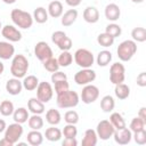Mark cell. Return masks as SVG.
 Instances as JSON below:
<instances>
[{
	"instance_id": "obj_56",
	"label": "cell",
	"mask_w": 146,
	"mask_h": 146,
	"mask_svg": "<svg viewBox=\"0 0 146 146\" xmlns=\"http://www.w3.org/2000/svg\"><path fill=\"white\" fill-rule=\"evenodd\" d=\"M1 29H2V24H1V21H0V31H1Z\"/></svg>"
},
{
	"instance_id": "obj_27",
	"label": "cell",
	"mask_w": 146,
	"mask_h": 146,
	"mask_svg": "<svg viewBox=\"0 0 146 146\" xmlns=\"http://www.w3.org/2000/svg\"><path fill=\"white\" fill-rule=\"evenodd\" d=\"M114 94L116 96V98L124 100L130 96V87L125 83H117L115 84V89H114Z\"/></svg>"
},
{
	"instance_id": "obj_52",
	"label": "cell",
	"mask_w": 146,
	"mask_h": 146,
	"mask_svg": "<svg viewBox=\"0 0 146 146\" xmlns=\"http://www.w3.org/2000/svg\"><path fill=\"white\" fill-rule=\"evenodd\" d=\"M6 128H7V124H6V121H5V120H2V119H0V133H2V132H5V130H6Z\"/></svg>"
},
{
	"instance_id": "obj_53",
	"label": "cell",
	"mask_w": 146,
	"mask_h": 146,
	"mask_svg": "<svg viewBox=\"0 0 146 146\" xmlns=\"http://www.w3.org/2000/svg\"><path fill=\"white\" fill-rule=\"evenodd\" d=\"M3 71H5V65H3V63L0 60V76H1V74L3 73Z\"/></svg>"
},
{
	"instance_id": "obj_47",
	"label": "cell",
	"mask_w": 146,
	"mask_h": 146,
	"mask_svg": "<svg viewBox=\"0 0 146 146\" xmlns=\"http://www.w3.org/2000/svg\"><path fill=\"white\" fill-rule=\"evenodd\" d=\"M136 81H137V84H138L139 87H141V88L146 87V73H145V72L139 73V74L137 75Z\"/></svg>"
},
{
	"instance_id": "obj_18",
	"label": "cell",
	"mask_w": 146,
	"mask_h": 146,
	"mask_svg": "<svg viewBox=\"0 0 146 146\" xmlns=\"http://www.w3.org/2000/svg\"><path fill=\"white\" fill-rule=\"evenodd\" d=\"M15 55V47L9 41H0V59L8 60Z\"/></svg>"
},
{
	"instance_id": "obj_2",
	"label": "cell",
	"mask_w": 146,
	"mask_h": 146,
	"mask_svg": "<svg viewBox=\"0 0 146 146\" xmlns=\"http://www.w3.org/2000/svg\"><path fill=\"white\" fill-rule=\"evenodd\" d=\"M10 18L13 21V23L15 24V26L23 29V30H27L33 25V16L22 9H13L10 13Z\"/></svg>"
},
{
	"instance_id": "obj_1",
	"label": "cell",
	"mask_w": 146,
	"mask_h": 146,
	"mask_svg": "<svg viewBox=\"0 0 146 146\" xmlns=\"http://www.w3.org/2000/svg\"><path fill=\"white\" fill-rule=\"evenodd\" d=\"M29 66H30L29 60L24 55H22V54L14 55L11 65H10V73L13 74L14 78L22 79L26 75V73L29 71Z\"/></svg>"
},
{
	"instance_id": "obj_19",
	"label": "cell",
	"mask_w": 146,
	"mask_h": 146,
	"mask_svg": "<svg viewBox=\"0 0 146 146\" xmlns=\"http://www.w3.org/2000/svg\"><path fill=\"white\" fill-rule=\"evenodd\" d=\"M82 16H83V19L89 24H95L99 21V11L94 6H88L83 10Z\"/></svg>"
},
{
	"instance_id": "obj_29",
	"label": "cell",
	"mask_w": 146,
	"mask_h": 146,
	"mask_svg": "<svg viewBox=\"0 0 146 146\" xmlns=\"http://www.w3.org/2000/svg\"><path fill=\"white\" fill-rule=\"evenodd\" d=\"M22 84H23V88L27 91H33L36 89L38 84H39V80L35 75H25L23 78V81H22Z\"/></svg>"
},
{
	"instance_id": "obj_3",
	"label": "cell",
	"mask_w": 146,
	"mask_h": 146,
	"mask_svg": "<svg viewBox=\"0 0 146 146\" xmlns=\"http://www.w3.org/2000/svg\"><path fill=\"white\" fill-rule=\"evenodd\" d=\"M79 102H80V96L78 95V92L70 89L66 90L65 92L57 95L56 98V104L59 108H73L78 106Z\"/></svg>"
},
{
	"instance_id": "obj_43",
	"label": "cell",
	"mask_w": 146,
	"mask_h": 146,
	"mask_svg": "<svg viewBox=\"0 0 146 146\" xmlns=\"http://www.w3.org/2000/svg\"><path fill=\"white\" fill-rule=\"evenodd\" d=\"M79 114L76 111H73V110H70L67 111L65 114H64V121L66 123H70V124H76L79 122Z\"/></svg>"
},
{
	"instance_id": "obj_49",
	"label": "cell",
	"mask_w": 146,
	"mask_h": 146,
	"mask_svg": "<svg viewBox=\"0 0 146 146\" xmlns=\"http://www.w3.org/2000/svg\"><path fill=\"white\" fill-rule=\"evenodd\" d=\"M65 2H66L67 6H70L72 8H75L82 2V0H65Z\"/></svg>"
},
{
	"instance_id": "obj_48",
	"label": "cell",
	"mask_w": 146,
	"mask_h": 146,
	"mask_svg": "<svg viewBox=\"0 0 146 146\" xmlns=\"http://www.w3.org/2000/svg\"><path fill=\"white\" fill-rule=\"evenodd\" d=\"M63 146H76L78 145V140L76 138H64V140L62 141Z\"/></svg>"
},
{
	"instance_id": "obj_32",
	"label": "cell",
	"mask_w": 146,
	"mask_h": 146,
	"mask_svg": "<svg viewBox=\"0 0 146 146\" xmlns=\"http://www.w3.org/2000/svg\"><path fill=\"white\" fill-rule=\"evenodd\" d=\"M115 107V100L111 95H106L100 99V108L105 113H110Z\"/></svg>"
},
{
	"instance_id": "obj_17",
	"label": "cell",
	"mask_w": 146,
	"mask_h": 146,
	"mask_svg": "<svg viewBox=\"0 0 146 146\" xmlns=\"http://www.w3.org/2000/svg\"><path fill=\"white\" fill-rule=\"evenodd\" d=\"M106 19L110 22H116L121 16V9L116 3H108L104 10Z\"/></svg>"
},
{
	"instance_id": "obj_9",
	"label": "cell",
	"mask_w": 146,
	"mask_h": 146,
	"mask_svg": "<svg viewBox=\"0 0 146 146\" xmlns=\"http://www.w3.org/2000/svg\"><path fill=\"white\" fill-rule=\"evenodd\" d=\"M98 97H99V89L96 86L91 83L83 86L81 95H80V99L82 100V103L92 104L98 99Z\"/></svg>"
},
{
	"instance_id": "obj_10",
	"label": "cell",
	"mask_w": 146,
	"mask_h": 146,
	"mask_svg": "<svg viewBox=\"0 0 146 146\" xmlns=\"http://www.w3.org/2000/svg\"><path fill=\"white\" fill-rule=\"evenodd\" d=\"M23 132H24V129H23L22 124L17 123V122H14V123L9 124L6 128V130H5V138L8 139L13 145H15L21 139Z\"/></svg>"
},
{
	"instance_id": "obj_36",
	"label": "cell",
	"mask_w": 146,
	"mask_h": 146,
	"mask_svg": "<svg viewBox=\"0 0 146 146\" xmlns=\"http://www.w3.org/2000/svg\"><path fill=\"white\" fill-rule=\"evenodd\" d=\"M131 36L135 42H145L146 41V29L145 27H135L131 31Z\"/></svg>"
},
{
	"instance_id": "obj_20",
	"label": "cell",
	"mask_w": 146,
	"mask_h": 146,
	"mask_svg": "<svg viewBox=\"0 0 146 146\" xmlns=\"http://www.w3.org/2000/svg\"><path fill=\"white\" fill-rule=\"evenodd\" d=\"M27 110L32 114H40L41 115L42 113H44V110H46L44 108V103L39 100L36 97H32L27 102Z\"/></svg>"
},
{
	"instance_id": "obj_38",
	"label": "cell",
	"mask_w": 146,
	"mask_h": 146,
	"mask_svg": "<svg viewBox=\"0 0 146 146\" xmlns=\"http://www.w3.org/2000/svg\"><path fill=\"white\" fill-rule=\"evenodd\" d=\"M114 40H115V39L112 38L110 34H107L106 32L100 33V34H98V36H97V42H98V44L102 46V47H104V48H108V47L113 46Z\"/></svg>"
},
{
	"instance_id": "obj_40",
	"label": "cell",
	"mask_w": 146,
	"mask_h": 146,
	"mask_svg": "<svg viewBox=\"0 0 146 146\" xmlns=\"http://www.w3.org/2000/svg\"><path fill=\"white\" fill-rule=\"evenodd\" d=\"M105 32H106L107 34H110L112 38L115 39V38H117V36L121 35V33H122V29H121V26H120L119 24L112 22V23H110V24L105 27Z\"/></svg>"
},
{
	"instance_id": "obj_22",
	"label": "cell",
	"mask_w": 146,
	"mask_h": 146,
	"mask_svg": "<svg viewBox=\"0 0 146 146\" xmlns=\"http://www.w3.org/2000/svg\"><path fill=\"white\" fill-rule=\"evenodd\" d=\"M60 17H62V19H60L62 25L65 26V27H68V26L73 25V23L76 21V18H78V10L76 9H73V8L72 9H68Z\"/></svg>"
},
{
	"instance_id": "obj_12",
	"label": "cell",
	"mask_w": 146,
	"mask_h": 146,
	"mask_svg": "<svg viewBox=\"0 0 146 146\" xmlns=\"http://www.w3.org/2000/svg\"><path fill=\"white\" fill-rule=\"evenodd\" d=\"M52 96H54V89H52L51 84L47 81L39 82V84L36 87V98L46 104L51 100Z\"/></svg>"
},
{
	"instance_id": "obj_30",
	"label": "cell",
	"mask_w": 146,
	"mask_h": 146,
	"mask_svg": "<svg viewBox=\"0 0 146 146\" xmlns=\"http://www.w3.org/2000/svg\"><path fill=\"white\" fill-rule=\"evenodd\" d=\"M62 130L56 128L55 125H51L49 128L46 129V132H44V137L47 140L49 141H58L60 138H62Z\"/></svg>"
},
{
	"instance_id": "obj_14",
	"label": "cell",
	"mask_w": 146,
	"mask_h": 146,
	"mask_svg": "<svg viewBox=\"0 0 146 146\" xmlns=\"http://www.w3.org/2000/svg\"><path fill=\"white\" fill-rule=\"evenodd\" d=\"M1 34L9 42H18V41L22 40V33H21V31L16 26H14V25L7 24V25L2 26Z\"/></svg>"
},
{
	"instance_id": "obj_50",
	"label": "cell",
	"mask_w": 146,
	"mask_h": 146,
	"mask_svg": "<svg viewBox=\"0 0 146 146\" xmlns=\"http://www.w3.org/2000/svg\"><path fill=\"white\" fill-rule=\"evenodd\" d=\"M137 116H139L140 119H143L144 121H146V107H140V110H139V112H138V115Z\"/></svg>"
},
{
	"instance_id": "obj_11",
	"label": "cell",
	"mask_w": 146,
	"mask_h": 146,
	"mask_svg": "<svg viewBox=\"0 0 146 146\" xmlns=\"http://www.w3.org/2000/svg\"><path fill=\"white\" fill-rule=\"evenodd\" d=\"M115 131V128L112 125L110 120H102L98 122L96 127V133L99 139L102 140H108L111 137H113V133Z\"/></svg>"
},
{
	"instance_id": "obj_35",
	"label": "cell",
	"mask_w": 146,
	"mask_h": 146,
	"mask_svg": "<svg viewBox=\"0 0 146 146\" xmlns=\"http://www.w3.org/2000/svg\"><path fill=\"white\" fill-rule=\"evenodd\" d=\"M57 62L60 67H68L73 62V55L70 52V50L62 51V54L57 58Z\"/></svg>"
},
{
	"instance_id": "obj_16",
	"label": "cell",
	"mask_w": 146,
	"mask_h": 146,
	"mask_svg": "<svg viewBox=\"0 0 146 146\" xmlns=\"http://www.w3.org/2000/svg\"><path fill=\"white\" fill-rule=\"evenodd\" d=\"M22 89H23V84H22V81L17 78H13V79H9L7 82H6V91L11 95V96H17L22 92Z\"/></svg>"
},
{
	"instance_id": "obj_5",
	"label": "cell",
	"mask_w": 146,
	"mask_h": 146,
	"mask_svg": "<svg viewBox=\"0 0 146 146\" xmlns=\"http://www.w3.org/2000/svg\"><path fill=\"white\" fill-rule=\"evenodd\" d=\"M74 62L81 68H90L95 63V56L90 50L86 48H79L74 52Z\"/></svg>"
},
{
	"instance_id": "obj_25",
	"label": "cell",
	"mask_w": 146,
	"mask_h": 146,
	"mask_svg": "<svg viewBox=\"0 0 146 146\" xmlns=\"http://www.w3.org/2000/svg\"><path fill=\"white\" fill-rule=\"evenodd\" d=\"M29 117H30L29 110L25 108V107H18V108H16V110L14 111V113H13V119H14V121L17 122V123H21V124L27 122Z\"/></svg>"
},
{
	"instance_id": "obj_44",
	"label": "cell",
	"mask_w": 146,
	"mask_h": 146,
	"mask_svg": "<svg viewBox=\"0 0 146 146\" xmlns=\"http://www.w3.org/2000/svg\"><path fill=\"white\" fill-rule=\"evenodd\" d=\"M132 138L138 145H145L146 144V130H140L137 132H132Z\"/></svg>"
},
{
	"instance_id": "obj_21",
	"label": "cell",
	"mask_w": 146,
	"mask_h": 146,
	"mask_svg": "<svg viewBox=\"0 0 146 146\" xmlns=\"http://www.w3.org/2000/svg\"><path fill=\"white\" fill-rule=\"evenodd\" d=\"M47 11H48V15L52 18H58L63 15V3L58 0H54L51 1L49 5H48V8H47Z\"/></svg>"
},
{
	"instance_id": "obj_15",
	"label": "cell",
	"mask_w": 146,
	"mask_h": 146,
	"mask_svg": "<svg viewBox=\"0 0 146 146\" xmlns=\"http://www.w3.org/2000/svg\"><path fill=\"white\" fill-rule=\"evenodd\" d=\"M113 138L119 145H128L132 139V132L129 128L124 127L122 129H115L113 133Z\"/></svg>"
},
{
	"instance_id": "obj_39",
	"label": "cell",
	"mask_w": 146,
	"mask_h": 146,
	"mask_svg": "<svg viewBox=\"0 0 146 146\" xmlns=\"http://www.w3.org/2000/svg\"><path fill=\"white\" fill-rule=\"evenodd\" d=\"M145 125H146V121H144L139 116H136L131 120V122L129 124V129L131 130V132H137V131L144 130Z\"/></svg>"
},
{
	"instance_id": "obj_4",
	"label": "cell",
	"mask_w": 146,
	"mask_h": 146,
	"mask_svg": "<svg viewBox=\"0 0 146 146\" xmlns=\"http://www.w3.org/2000/svg\"><path fill=\"white\" fill-rule=\"evenodd\" d=\"M137 52V42L133 40H124L122 41L116 49L117 57L121 62H129L135 54Z\"/></svg>"
},
{
	"instance_id": "obj_42",
	"label": "cell",
	"mask_w": 146,
	"mask_h": 146,
	"mask_svg": "<svg viewBox=\"0 0 146 146\" xmlns=\"http://www.w3.org/2000/svg\"><path fill=\"white\" fill-rule=\"evenodd\" d=\"M62 135L65 138H74L78 135V128L75 127V124H70L66 123V125L64 127V129L62 130Z\"/></svg>"
},
{
	"instance_id": "obj_55",
	"label": "cell",
	"mask_w": 146,
	"mask_h": 146,
	"mask_svg": "<svg viewBox=\"0 0 146 146\" xmlns=\"http://www.w3.org/2000/svg\"><path fill=\"white\" fill-rule=\"evenodd\" d=\"M133 3H141V2H144V0H131Z\"/></svg>"
},
{
	"instance_id": "obj_28",
	"label": "cell",
	"mask_w": 146,
	"mask_h": 146,
	"mask_svg": "<svg viewBox=\"0 0 146 146\" xmlns=\"http://www.w3.org/2000/svg\"><path fill=\"white\" fill-rule=\"evenodd\" d=\"M96 62H97L98 66H102V67L107 66L112 62V52L110 50H106V49L99 51L98 55H97Z\"/></svg>"
},
{
	"instance_id": "obj_51",
	"label": "cell",
	"mask_w": 146,
	"mask_h": 146,
	"mask_svg": "<svg viewBox=\"0 0 146 146\" xmlns=\"http://www.w3.org/2000/svg\"><path fill=\"white\" fill-rule=\"evenodd\" d=\"M0 146H13V144L8 140V139H6L5 137L0 140Z\"/></svg>"
},
{
	"instance_id": "obj_37",
	"label": "cell",
	"mask_w": 146,
	"mask_h": 146,
	"mask_svg": "<svg viewBox=\"0 0 146 146\" xmlns=\"http://www.w3.org/2000/svg\"><path fill=\"white\" fill-rule=\"evenodd\" d=\"M14 111H15V107H14V104L10 100L6 99V100H2L0 103V114L1 115L10 116V115H13Z\"/></svg>"
},
{
	"instance_id": "obj_13",
	"label": "cell",
	"mask_w": 146,
	"mask_h": 146,
	"mask_svg": "<svg viewBox=\"0 0 146 146\" xmlns=\"http://www.w3.org/2000/svg\"><path fill=\"white\" fill-rule=\"evenodd\" d=\"M34 55L40 62H44L48 58L52 57V50L46 41H39L34 46Z\"/></svg>"
},
{
	"instance_id": "obj_46",
	"label": "cell",
	"mask_w": 146,
	"mask_h": 146,
	"mask_svg": "<svg viewBox=\"0 0 146 146\" xmlns=\"http://www.w3.org/2000/svg\"><path fill=\"white\" fill-rule=\"evenodd\" d=\"M64 80H67V75L64 72L58 70V71L51 73V82L52 83H56V82H59V81H64Z\"/></svg>"
},
{
	"instance_id": "obj_23",
	"label": "cell",
	"mask_w": 146,
	"mask_h": 146,
	"mask_svg": "<svg viewBox=\"0 0 146 146\" xmlns=\"http://www.w3.org/2000/svg\"><path fill=\"white\" fill-rule=\"evenodd\" d=\"M98 141V136L96 133V130L94 129H87L84 131L83 138H82V146H96Z\"/></svg>"
},
{
	"instance_id": "obj_26",
	"label": "cell",
	"mask_w": 146,
	"mask_h": 146,
	"mask_svg": "<svg viewBox=\"0 0 146 146\" xmlns=\"http://www.w3.org/2000/svg\"><path fill=\"white\" fill-rule=\"evenodd\" d=\"M46 121L50 124V125H57L60 123L62 121V115L59 113L58 110L55 108H49L46 112Z\"/></svg>"
},
{
	"instance_id": "obj_31",
	"label": "cell",
	"mask_w": 146,
	"mask_h": 146,
	"mask_svg": "<svg viewBox=\"0 0 146 146\" xmlns=\"http://www.w3.org/2000/svg\"><path fill=\"white\" fill-rule=\"evenodd\" d=\"M32 16H33V21H35L39 24L46 23L48 21V17H49L48 11H47V9L44 7H38V8H35Z\"/></svg>"
},
{
	"instance_id": "obj_8",
	"label": "cell",
	"mask_w": 146,
	"mask_h": 146,
	"mask_svg": "<svg viewBox=\"0 0 146 146\" xmlns=\"http://www.w3.org/2000/svg\"><path fill=\"white\" fill-rule=\"evenodd\" d=\"M96 72L90 68H82L74 74V82L79 86H86L96 80Z\"/></svg>"
},
{
	"instance_id": "obj_7",
	"label": "cell",
	"mask_w": 146,
	"mask_h": 146,
	"mask_svg": "<svg viewBox=\"0 0 146 146\" xmlns=\"http://www.w3.org/2000/svg\"><path fill=\"white\" fill-rule=\"evenodd\" d=\"M51 41L62 50V51H65V50H70L73 46V42L71 40V38L67 36V34L63 31H55L52 34H51Z\"/></svg>"
},
{
	"instance_id": "obj_24",
	"label": "cell",
	"mask_w": 146,
	"mask_h": 146,
	"mask_svg": "<svg viewBox=\"0 0 146 146\" xmlns=\"http://www.w3.org/2000/svg\"><path fill=\"white\" fill-rule=\"evenodd\" d=\"M26 140L31 146H40L43 143V135L39 130H31L26 136Z\"/></svg>"
},
{
	"instance_id": "obj_54",
	"label": "cell",
	"mask_w": 146,
	"mask_h": 146,
	"mask_svg": "<svg viewBox=\"0 0 146 146\" xmlns=\"http://www.w3.org/2000/svg\"><path fill=\"white\" fill-rule=\"evenodd\" d=\"M5 3H7V5H13V3H15L16 2V0H2Z\"/></svg>"
},
{
	"instance_id": "obj_41",
	"label": "cell",
	"mask_w": 146,
	"mask_h": 146,
	"mask_svg": "<svg viewBox=\"0 0 146 146\" xmlns=\"http://www.w3.org/2000/svg\"><path fill=\"white\" fill-rule=\"evenodd\" d=\"M42 64H43L44 70H46V71H48V72H50V73H54V72L58 71V70H59V67H60V66H59V64H58V62H57V59H56V58H54V57L48 58L47 60L42 62Z\"/></svg>"
},
{
	"instance_id": "obj_6",
	"label": "cell",
	"mask_w": 146,
	"mask_h": 146,
	"mask_svg": "<svg viewBox=\"0 0 146 146\" xmlns=\"http://www.w3.org/2000/svg\"><path fill=\"white\" fill-rule=\"evenodd\" d=\"M125 79V67L122 63H113L110 67V81L115 86L117 83L124 82Z\"/></svg>"
},
{
	"instance_id": "obj_34",
	"label": "cell",
	"mask_w": 146,
	"mask_h": 146,
	"mask_svg": "<svg viewBox=\"0 0 146 146\" xmlns=\"http://www.w3.org/2000/svg\"><path fill=\"white\" fill-rule=\"evenodd\" d=\"M110 122L112 123V125H113L115 129H122V128L127 127L123 116H122L120 113H117V112H113V113L110 115Z\"/></svg>"
},
{
	"instance_id": "obj_45",
	"label": "cell",
	"mask_w": 146,
	"mask_h": 146,
	"mask_svg": "<svg viewBox=\"0 0 146 146\" xmlns=\"http://www.w3.org/2000/svg\"><path fill=\"white\" fill-rule=\"evenodd\" d=\"M54 89H55V92L56 95H59L62 92H65L66 90L70 89V84L67 82V80H64V81H59V82H56L54 83Z\"/></svg>"
},
{
	"instance_id": "obj_33",
	"label": "cell",
	"mask_w": 146,
	"mask_h": 146,
	"mask_svg": "<svg viewBox=\"0 0 146 146\" xmlns=\"http://www.w3.org/2000/svg\"><path fill=\"white\" fill-rule=\"evenodd\" d=\"M27 124L32 130H40L43 128V119L40 114H32L27 120Z\"/></svg>"
}]
</instances>
